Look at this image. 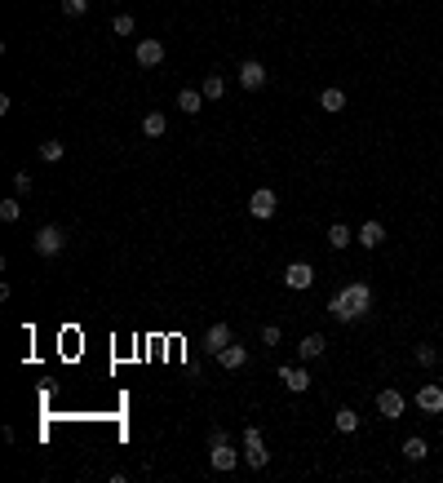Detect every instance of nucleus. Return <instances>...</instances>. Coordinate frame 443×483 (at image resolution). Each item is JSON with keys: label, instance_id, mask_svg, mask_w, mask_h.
I'll return each mask as SVG.
<instances>
[{"label": "nucleus", "instance_id": "nucleus-1", "mask_svg": "<svg viewBox=\"0 0 443 483\" xmlns=\"http://www.w3.org/2000/svg\"><path fill=\"white\" fill-rule=\"evenodd\" d=\"M368 310H373V288L368 284H346L341 293H332V301H328V315L337 324H355V319H364Z\"/></svg>", "mask_w": 443, "mask_h": 483}, {"label": "nucleus", "instance_id": "nucleus-2", "mask_svg": "<svg viewBox=\"0 0 443 483\" xmlns=\"http://www.w3.org/2000/svg\"><path fill=\"white\" fill-rule=\"evenodd\" d=\"M209 466L222 470V475L239 466V452L231 448V434H226V430H209Z\"/></svg>", "mask_w": 443, "mask_h": 483}, {"label": "nucleus", "instance_id": "nucleus-3", "mask_svg": "<svg viewBox=\"0 0 443 483\" xmlns=\"http://www.w3.org/2000/svg\"><path fill=\"white\" fill-rule=\"evenodd\" d=\"M244 466H248V470H266V466H271L266 439H261L257 426H244Z\"/></svg>", "mask_w": 443, "mask_h": 483}, {"label": "nucleus", "instance_id": "nucleus-4", "mask_svg": "<svg viewBox=\"0 0 443 483\" xmlns=\"http://www.w3.org/2000/svg\"><path fill=\"white\" fill-rule=\"evenodd\" d=\"M63 248H67L63 226H40V231H35V253H40V258H58Z\"/></svg>", "mask_w": 443, "mask_h": 483}, {"label": "nucleus", "instance_id": "nucleus-5", "mask_svg": "<svg viewBox=\"0 0 443 483\" xmlns=\"http://www.w3.org/2000/svg\"><path fill=\"white\" fill-rule=\"evenodd\" d=\"M275 209H280L275 191H271V187H257V191H253V200H248V213H253L257 222H266V217H275Z\"/></svg>", "mask_w": 443, "mask_h": 483}, {"label": "nucleus", "instance_id": "nucleus-6", "mask_svg": "<svg viewBox=\"0 0 443 483\" xmlns=\"http://www.w3.org/2000/svg\"><path fill=\"white\" fill-rule=\"evenodd\" d=\"M403 408H408V399H403L399 390H377V413L394 421V417H403Z\"/></svg>", "mask_w": 443, "mask_h": 483}, {"label": "nucleus", "instance_id": "nucleus-7", "mask_svg": "<svg viewBox=\"0 0 443 483\" xmlns=\"http://www.w3.org/2000/svg\"><path fill=\"white\" fill-rule=\"evenodd\" d=\"M284 284L293 288V293H302V288L315 284V271H310V262H293L289 271H284Z\"/></svg>", "mask_w": 443, "mask_h": 483}, {"label": "nucleus", "instance_id": "nucleus-8", "mask_svg": "<svg viewBox=\"0 0 443 483\" xmlns=\"http://www.w3.org/2000/svg\"><path fill=\"white\" fill-rule=\"evenodd\" d=\"M226 346H231V324L218 319V324L204 333V355H218V350H226Z\"/></svg>", "mask_w": 443, "mask_h": 483}, {"label": "nucleus", "instance_id": "nucleus-9", "mask_svg": "<svg viewBox=\"0 0 443 483\" xmlns=\"http://www.w3.org/2000/svg\"><path fill=\"white\" fill-rule=\"evenodd\" d=\"M417 408L421 413H443V386H417Z\"/></svg>", "mask_w": 443, "mask_h": 483}, {"label": "nucleus", "instance_id": "nucleus-10", "mask_svg": "<svg viewBox=\"0 0 443 483\" xmlns=\"http://www.w3.org/2000/svg\"><path fill=\"white\" fill-rule=\"evenodd\" d=\"M134 58H138V67H160L164 63V45L160 40H138Z\"/></svg>", "mask_w": 443, "mask_h": 483}, {"label": "nucleus", "instance_id": "nucleus-11", "mask_svg": "<svg viewBox=\"0 0 443 483\" xmlns=\"http://www.w3.org/2000/svg\"><path fill=\"white\" fill-rule=\"evenodd\" d=\"M239 84H244V89H261V84H266V67H261L257 58L239 63Z\"/></svg>", "mask_w": 443, "mask_h": 483}, {"label": "nucleus", "instance_id": "nucleus-12", "mask_svg": "<svg viewBox=\"0 0 443 483\" xmlns=\"http://www.w3.org/2000/svg\"><path fill=\"white\" fill-rule=\"evenodd\" d=\"M280 381L289 386V390H297V395L310 390V372H306V368H297V364H284V368H280Z\"/></svg>", "mask_w": 443, "mask_h": 483}, {"label": "nucleus", "instance_id": "nucleus-13", "mask_svg": "<svg viewBox=\"0 0 443 483\" xmlns=\"http://www.w3.org/2000/svg\"><path fill=\"white\" fill-rule=\"evenodd\" d=\"M218 364H222V368H244V364H248V350L239 346V342H231L226 350H218Z\"/></svg>", "mask_w": 443, "mask_h": 483}, {"label": "nucleus", "instance_id": "nucleus-14", "mask_svg": "<svg viewBox=\"0 0 443 483\" xmlns=\"http://www.w3.org/2000/svg\"><path fill=\"white\" fill-rule=\"evenodd\" d=\"M381 239H386V226H381L377 217H373V222H364V226H359V244H364V248H377Z\"/></svg>", "mask_w": 443, "mask_h": 483}, {"label": "nucleus", "instance_id": "nucleus-15", "mask_svg": "<svg viewBox=\"0 0 443 483\" xmlns=\"http://www.w3.org/2000/svg\"><path fill=\"white\" fill-rule=\"evenodd\" d=\"M324 333H306L302 337V346H297V355H302V359H319V355H324Z\"/></svg>", "mask_w": 443, "mask_h": 483}, {"label": "nucleus", "instance_id": "nucleus-16", "mask_svg": "<svg viewBox=\"0 0 443 483\" xmlns=\"http://www.w3.org/2000/svg\"><path fill=\"white\" fill-rule=\"evenodd\" d=\"M177 106H182L186 116H200V111H204V93H200V89H182V93H177Z\"/></svg>", "mask_w": 443, "mask_h": 483}, {"label": "nucleus", "instance_id": "nucleus-17", "mask_svg": "<svg viewBox=\"0 0 443 483\" xmlns=\"http://www.w3.org/2000/svg\"><path fill=\"white\" fill-rule=\"evenodd\" d=\"M403 457H408V461H426V457H430V443L421 439V434H412V439H403Z\"/></svg>", "mask_w": 443, "mask_h": 483}, {"label": "nucleus", "instance_id": "nucleus-18", "mask_svg": "<svg viewBox=\"0 0 443 483\" xmlns=\"http://www.w3.org/2000/svg\"><path fill=\"white\" fill-rule=\"evenodd\" d=\"M319 106H324L328 116H337V111H346V93L341 89H324L319 93Z\"/></svg>", "mask_w": 443, "mask_h": 483}, {"label": "nucleus", "instance_id": "nucleus-19", "mask_svg": "<svg viewBox=\"0 0 443 483\" xmlns=\"http://www.w3.org/2000/svg\"><path fill=\"white\" fill-rule=\"evenodd\" d=\"M332 426H337L341 434H355V430H359V413H355V408H337V417H332Z\"/></svg>", "mask_w": 443, "mask_h": 483}, {"label": "nucleus", "instance_id": "nucleus-20", "mask_svg": "<svg viewBox=\"0 0 443 483\" xmlns=\"http://www.w3.org/2000/svg\"><path fill=\"white\" fill-rule=\"evenodd\" d=\"M351 239H355V235H351V226H346V222H332V226H328V244H332V248H351Z\"/></svg>", "mask_w": 443, "mask_h": 483}, {"label": "nucleus", "instance_id": "nucleus-21", "mask_svg": "<svg viewBox=\"0 0 443 483\" xmlns=\"http://www.w3.org/2000/svg\"><path fill=\"white\" fill-rule=\"evenodd\" d=\"M222 93H226V80H222V76H204V98H209V102H218Z\"/></svg>", "mask_w": 443, "mask_h": 483}, {"label": "nucleus", "instance_id": "nucleus-22", "mask_svg": "<svg viewBox=\"0 0 443 483\" xmlns=\"http://www.w3.org/2000/svg\"><path fill=\"white\" fill-rule=\"evenodd\" d=\"M142 134H147V138H160V134H164V116L151 111L147 120H142Z\"/></svg>", "mask_w": 443, "mask_h": 483}, {"label": "nucleus", "instance_id": "nucleus-23", "mask_svg": "<svg viewBox=\"0 0 443 483\" xmlns=\"http://www.w3.org/2000/svg\"><path fill=\"white\" fill-rule=\"evenodd\" d=\"M22 209H18V196H9V200H0V222H18Z\"/></svg>", "mask_w": 443, "mask_h": 483}, {"label": "nucleus", "instance_id": "nucleus-24", "mask_svg": "<svg viewBox=\"0 0 443 483\" xmlns=\"http://www.w3.org/2000/svg\"><path fill=\"white\" fill-rule=\"evenodd\" d=\"M40 160H49V164H58V160H63V142H58V138H49V142H40Z\"/></svg>", "mask_w": 443, "mask_h": 483}, {"label": "nucleus", "instance_id": "nucleus-25", "mask_svg": "<svg viewBox=\"0 0 443 483\" xmlns=\"http://www.w3.org/2000/svg\"><path fill=\"white\" fill-rule=\"evenodd\" d=\"M417 364H421V368H435V364H439V350L421 342V346H417Z\"/></svg>", "mask_w": 443, "mask_h": 483}, {"label": "nucleus", "instance_id": "nucleus-26", "mask_svg": "<svg viewBox=\"0 0 443 483\" xmlns=\"http://www.w3.org/2000/svg\"><path fill=\"white\" fill-rule=\"evenodd\" d=\"M89 9V0H63V14H71V18H80Z\"/></svg>", "mask_w": 443, "mask_h": 483}, {"label": "nucleus", "instance_id": "nucleus-27", "mask_svg": "<svg viewBox=\"0 0 443 483\" xmlns=\"http://www.w3.org/2000/svg\"><path fill=\"white\" fill-rule=\"evenodd\" d=\"M280 324H266V328H261V342H266V346H280Z\"/></svg>", "mask_w": 443, "mask_h": 483}, {"label": "nucleus", "instance_id": "nucleus-28", "mask_svg": "<svg viewBox=\"0 0 443 483\" xmlns=\"http://www.w3.org/2000/svg\"><path fill=\"white\" fill-rule=\"evenodd\" d=\"M14 196H31V177L27 173H14Z\"/></svg>", "mask_w": 443, "mask_h": 483}, {"label": "nucleus", "instance_id": "nucleus-29", "mask_svg": "<svg viewBox=\"0 0 443 483\" xmlns=\"http://www.w3.org/2000/svg\"><path fill=\"white\" fill-rule=\"evenodd\" d=\"M115 35H134V18H129V14L115 18Z\"/></svg>", "mask_w": 443, "mask_h": 483}]
</instances>
